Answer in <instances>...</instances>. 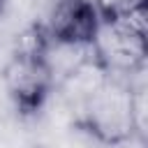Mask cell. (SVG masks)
<instances>
[{"instance_id":"cell-1","label":"cell","mask_w":148,"mask_h":148,"mask_svg":"<svg viewBox=\"0 0 148 148\" xmlns=\"http://www.w3.org/2000/svg\"><path fill=\"white\" fill-rule=\"evenodd\" d=\"M81 109L79 127L104 146L139 134L134 120V90L120 79H106Z\"/></svg>"},{"instance_id":"cell-2","label":"cell","mask_w":148,"mask_h":148,"mask_svg":"<svg viewBox=\"0 0 148 148\" xmlns=\"http://www.w3.org/2000/svg\"><path fill=\"white\" fill-rule=\"evenodd\" d=\"M92 56L109 79L139 74L146 65V30L127 23H102L92 42Z\"/></svg>"},{"instance_id":"cell-3","label":"cell","mask_w":148,"mask_h":148,"mask_svg":"<svg viewBox=\"0 0 148 148\" xmlns=\"http://www.w3.org/2000/svg\"><path fill=\"white\" fill-rule=\"evenodd\" d=\"M2 86L18 113H37L53 92V74L44 62V56L12 53L2 67Z\"/></svg>"},{"instance_id":"cell-4","label":"cell","mask_w":148,"mask_h":148,"mask_svg":"<svg viewBox=\"0 0 148 148\" xmlns=\"http://www.w3.org/2000/svg\"><path fill=\"white\" fill-rule=\"evenodd\" d=\"M42 25L51 42L92 46L102 18L92 0H56Z\"/></svg>"},{"instance_id":"cell-5","label":"cell","mask_w":148,"mask_h":148,"mask_svg":"<svg viewBox=\"0 0 148 148\" xmlns=\"http://www.w3.org/2000/svg\"><path fill=\"white\" fill-rule=\"evenodd\" d=\"M92 5L102 23H116L136 12H143L148 7V0H92Z\"/></svg>"},{"instance_id":"cell-6","label":"cell","mask_w":148,"mask_h":148,"mask_svg":"<svg viewBox=\"0 0 148 148\" xmlns=\"http://www.w3.org/2000/svg\"><path fill=\"white\" fill-rule=\"evenodd\" d=\"M5 2H7V0H0V14H2V9H5Z\"/></svg>"}]
</instances>
